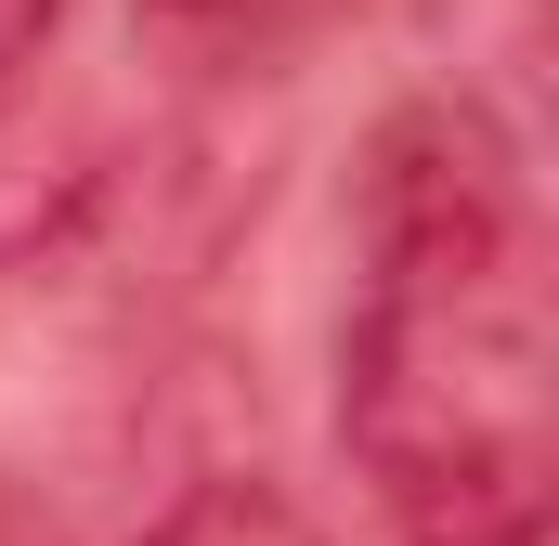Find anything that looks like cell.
I'll return each mask as SVG.
<instances>
[{
	"label": "cell",
	"mask_w": 559,
	"mask_h": 546,
	"mask_svg": "<svg viewBox=\"0 0 559 546\" xmlns=\"http://www.w3.org/2000/svg\"><path fill=\"white\" fill-rule=\"evenodd\" d=\"M52 39H66V0H0V105L52 66Z\"/></svg>",
	"instance_id": "5"
},
{
	"label": "cell",
	"mask_w": 559,
	"mask_h": 546,
	"mask_svg": "<svg viewBox=\"0 0 559 546\" xmlns=\"http://www.w3.org/2000/svg\"><path fill=\"white\" fill-rule=\"evenodd\" d=\"M131 546H325V521L286 508L274 482H195V495H169Z\"/></svg>",
	"instance_id": "4"
},
{
	"label": "cell",
	"mask_w": 559,
	"mask_h": 546,
	"mask_svg": "<svg viewBox=\"0 0 559 546\" xmlns=\"http://www.w3.org/2000/svg\"><path fill=\"white\" fill-rule=\"evenodd\" d=\"M92 182H105V169H92L66 131H39L26 92H13V105H0V273H39V261H52V248L79 235Z\"/></svg>",
	"instance_id": "3"
},
{
	"label": "cell",
	"mask_w": 559,
	"mask_h": 546,
	"mask_svg": "<svg viewBox=\"0 0 559 546\" xmlns=\"http://www.w3.org/2000/svg\"><path fill=\"white\" fill-rule=\"evenodd\" d=\"M338 455L391 546H547L559 521L547 222L481 92H404L352 156Z\"/></svg>",
	"instance_id": "1"
},
{
	"label": "cell",
	"mask_w": 559,
	"mask_h": 546,
	"mask_svg": "<svg viewBox=\"0 0 559 546\" xmlns=\"http://www.w3.org/2000/svg\"><path fill=\"white\" fill-rule=\"evenodd\" d=\"M338 13H352V0H131V26L169 66H195V79H261L299 39H325Z\"/></svg>",
	"instance_id": "2"
}]
</instances>
